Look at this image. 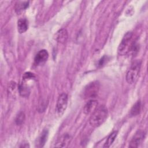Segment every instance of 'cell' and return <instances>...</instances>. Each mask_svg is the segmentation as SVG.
I'll use <instances>...</instances> for the list:
<instances>
[{
  "mask_svg": "<svg viewBox=\"0 0 148 148\" xmlns=\"http://www.w3.org/2000/svg\"><path fill=\"white\" fill-rule=\"evenodd\" d=\"M18 89L20 94L22 97H28L30 92V90L29 87L25 84L24 82L22 81V82L18 85Z\"/></svg>",
  "mask_w": 148,
  "mask_h": 148,
  "instance_id": "obj_12",
  "label": "cell"
},
{
  "mask_svg": "<svg viewBox=\"0 0 148 148\" xmlns=\"http://www.w3.org/2000/svg\"><path fill=\"white\" fill-rule=\"evenodd\" d=\"M25 120V114L23 112H20L16 116L15 122L17 125H21Z\"/></svg>",
  "mask_w": 148,
  "mask_h": 148,
  "instance_id": "obj_17",
  "label": "cell"
},
{
  "mask_svg": "<svg viewBox=\"0 0 148 148\" xmlns=\"http://www.w3.org/2000/svg\"><path fill=\"white\" fill-rule=\"evenodd\" d=\"M68 95L65 93H62L58 97L56 106V112L58 116H61L65 112L68 104Z\"/></svg>",
  "mask_w": 148,
  "mask_h": 148,
  "instance_id": "obj_5",
  "label": "cell"
},
{
  "mask_svg": "<svg viewBox=\"0 0 148 148\" xmlns=\"http://www.w3.org/2000/svg\"><path fill=\"white\" fill-rule=\"evenodd\" d=\"M118 134V131H114L113 132H112L108 137L107 140L105 142V143L104 144L103 147H109L110 146V145L113 143V142L114 141L116 138L117 137Z\"/></svg>",
  "mask_w": 148,
  "mask_h": 148,
  "instance_id": "obj_14",
  "label": "cell"
},
{
  "mask_svg": "<svg viewBox=\"0 0 148 148\" xmlns=\"http://www.w3.org/2000/svg\"><path fill=\"white\" fill-rule=\"evenodd\" d=\"M98 102L95 100L88 101L83 108V112L85 114H89L92 113L97 108Z\"/></svg>",
  "mask_w": 148,
  "mask_h": 148,
  "instance_id": "obj_9",
  "label": "cell"
},
{
  "mask_svg": "<svg viewBox=\"0 0 148 148\" xmlns=\"http://www.w3.org/2000/svg\"><path fill=\"white\" fill-rule=\"evenodd\" d=\"M48 134H49V132H48V130H44L42 131V132L41 133L40 135L39 136L38 139V143H36L37 147H43L45 145L47 140Z\"/></svg>",
  "mask_w": 148,
  "mask_h": 148,
  "instance_id": "obj_13",
  "label": "cell"
},
{
  "mask_svg": "<svg viewBox=\"0 0 148 148\" xmlns=\"http://www.w3.org/2000/svg\"><path fill=\"white\" fill-rule=\"evenodd\" d=\"M99 89V84L98 82H93L87 84L84 88L83 98L84 99L95 98L97 97Z\"/></svg>",
  "mask_w": 148,
  "mask_h": 148,
  "instance_id": "obj_4",
  "label": "cell"
},
{
  "mask_svg": "<svg viewBox=\"0 0 148 148\" xmlns=\"http://www.w3.org/2000/svg\"><path fill=\"white\" fill-rule=\"evenodd\" d=\"M49 57V53L46 50L39 51L34 58V62L36 65H40L45 64Z\"/></svg>",
  "mask_w": 148,
  "mask_h": 148,
  "instance_id": "obj_7",
  "label": "cell"
},
{
  "mask_svg": "<svg viewBox=\"0 0 148 148\" xmlns=\"http://www.w3.org/2000/svg\"><path fill=\"white\" fill-rule=\"evenodd\" d=\"M141 62L139 60L134 61L128 69L126 74V80L129 84H132L136 82L138 80L140 69Z\"/></svg>",
  "mask_w": 148,
  "mask_h": 148,
  "instance_id": "obj_3",
  "label": "cell"
},
{
  "mask_svg": "<svg viewBox=\"0 0 148 148\" xmlns=\"http://www.w3.org/2000/svg\"><path fill=\"white\" fill-rule=\"evenodd\" d=\"M132 35L131 32H128L124 35L117 50L118 53L120 55H125L131 50L134 45V43H132Z\"/></svg>",
  "mask_w": 148,
  "mask_h": 148,
  "instance_id": "obj_2",
  "label": "cell"
},
{
  "mask_svg": "<svg viewBox=\"0 0 148 148\" xmlns=\"http://www.w3.org/2000/svg\"><path fill=\"white\" fill-rule=\"evenodd\" d=\"M140 110V101H138L132 107L130 110V115L131 116H136L139 113Z\"/></svg>",
  "mask_w": 148,
  "mask_h": 148,
  "instance_id": "obj_16",
  "label": "cell"
},
{
  "mask_svg": "<svg viewBox=\"0 0 148 148\" xmlns=\"http://www.w3.org/2000/svg\"><path fill=\"white\" fill-rule=\"evenodd\" d=\"M68 37V32L66 29L62 28L57 31L56 34V40L61 43H64L67 40Z\"/></svg>",
  "mask_w": 148,
  "mask_h": 148,
  "instance_id": "obj_10",
  "label": "cell"
},
{
  "mask_svg": "<svg viewBox=\"0 0 148 148\" xmlns=\"http://www.w3.org/2000/svg\"><path fill=\"white\" fill-rule=\"evenodd\" d=\"M28 28V21L26 18H20L17 21V28L20 34L24 33Z\"/></svg>",
  "mask_w": 148,
  "mask_h": 148,
  "instance_id": "obj_11",
  "label": "cell"
},
{
  "mask_svg": "<svg viewBox=\"0 0 148 148\" xmlns=\"http://www.w3.org/2000/svg\"><path fill=\"white\" fill-rule=\"evenodd\" d=\"M18 4L16 5V11L18 13L21 11L25 10L29 6V2L28 1H24V2H18Z\"/></svg>",
  "mask_w": 148,
  "mask_h": 148,
  "instance_id": "obj_15",
  "label": "cell"
},
{
  "mask_svg": "<svg viewBox=\"0 0 148 148\" xmlns=\"http://www.w3.org/2000/svg\"><path fill=\"white\" fill-rule=\"evenodd\" d=\"M72 138L69 134H64L56 142L54 146L57 147H66L71 141Z\"/></svg>",
  "mask_w": 148,
  "mask_h": 148,
  "instance_id": "obj_8",
  "label": "cell"
},
{
  "mask_svg": "<svg viewBox=\"0 0 148 148\" xmlns=\"http://www.w3.org/2000/svg\"><path fill=\"white\" fill-rule=\"evenodd\" d=\"M108 116L107 109L103 106H101L97 108L92 113L89 119V123L93 127H99L106 120Z\"/></svg>",
  "mask_w": 148,
  "mask_h": 148,
  "instance_id": "obj_1",
  "label": "cell"
},
{
  "mask_svg": "<svg viewBox=\"0 0 148 148\" xmlns=\"http://www.w3.org/2000/svg\"><path fill=\"white\" fill-rule=\"evenodd\" d=\"M145 138V132L143 131L139 130L138 131L134 136L132 137L131 140L130 142L129 147L131 148L138 147L143 142Z\"/></svg>",
  "mask_w": 148,
  "mask_h": 148,
  "instance_id": "obj_6",
  "label": "cell"
}]
</instances>
